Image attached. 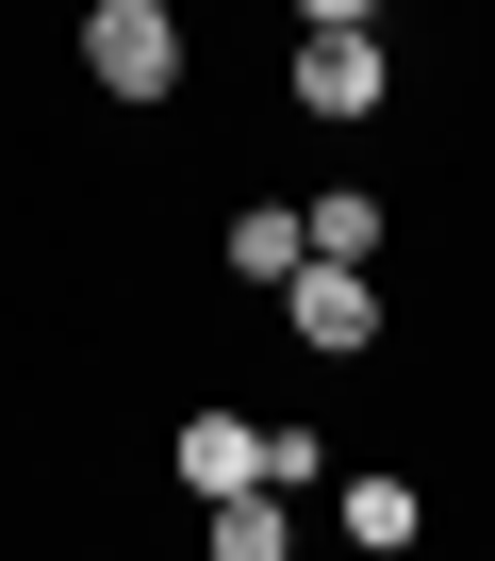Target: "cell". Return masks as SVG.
I'll return each instance as SVG.
<instances>
[{
    "label": "cell",
    "instance_id": "cell-1",
    "mask_svg": "<svg viewBox=\"0 0 495 561\" xmlns=\"http://www.w3.org/2000/svg\"><path fill=\"white\" fill-rule=\"evenodd\" d=\"M83 67H100V100H165L182 83V18H165V0H100V18H83Z\"/></svg>",
    "mask_w": 495,
    "mask_h": 561
},
{
    "label": "cell",
    "instance_id": "cell-2",
    "mask_svg": "<svg viewBox=\"0 0 495 561\" xmlns=\"http://www.w3.org/2000/svg\"><path fill=\"white\" fill-rule=\"evenodd\" d=\"M380 83H396V67H380V18L298 34V116H347V133H364V116H380Z\"/></svg>",
    "mask_w": 495,
    "mask_h": 561
},
{
    "label": "cell",
    "instance_id": "cell-3",
    "mask_svg": "<svg viewBox=\"0 0 495 561\" xmlns=\"http://www.w3.org/2000/svg\"><path fill=\"white\" fill-rule=\"evenodd\" d=\"M281 314H298V347H380V280H364L347 248H314V264L281 280Z\"/></svg>",
    "mask_w": 495,
    "mask_h": 561
},
{
    "label": "cell",
    "instance_id": "cell-4",
    "mask_svg": "<svg viewBox=\"0 0 495 561\" xmlns=\"http://www.w3.org/2000/svg\"><path fill=\"white\" fill-rule=\"evenodd\" d=\"M231 479H265V430L248 413H182V495H231Z\"/></svg>",
    "mask_w": 495,
    "mask_h": 561
},
{
    "label": "cell",
    "instance_id": "cell-5",
    "mask_svg": "<svg viewBox=\"0 0 495 561\" xmlns=\"http://www.w3.org/2000/svg\"><path fill=\"white\" fill-rule=\"evenodd\" d=\"M331 512H347V545H364V561H396V545L429 528V495H413V479H347Z\"/></svg>",
    "mask_w": 495,
    "mask_h": 561
},
{
    "label": "cell",
    "instance_id": "cell-6",
    "mask_svg": "<svg viewBox=\"0 0 495 561\" xmlns=\"http://www.w3.org/2000/svg\"><path fill=\"white\" fill-rule=\"evenodd\" d=\"M314 264V215H231V280H298Z\"/></svg>",
    "mask_w": 495,
    "mask_h": 561
},
{
    "label": "cell",
    "instance_id": "cell-7",
    "mask_svg": "<svg viewBox=\"0 0 495 561\" xmlns=\"http://www.w3.org/2000/svg\"><path fill=\"white\" fill-rule=\"evenodd\" d=\"M215 561H281V512H265V479H231V495H215Z\"/></svg>",
    "mask_w": 495,
    "mask_h": 561
},
{
    "label": "cell",
    "instance_id": "cell-8",
    "mask_svg": "<svg viewBox=\"0 0 495 561\" xmlns=\"http://www.w3.org/2000/svg\"><path fill=\"white\" fill-rule=\"evenodd\" d=\"M314 248H347V264H364V248H380V198H364V182H331V198H314Z\"/></svg>",
    "mask_w": 495,
    "mask_h": 561
},
{
    "label": "cell",
    "instance_id": "cell-9",
    "mask_svg": "<svg viewBox=\"0 0 495 561\" xmlns=\"http://www.w3.org/2000/svg\"><path fill=\"white\" fill-rule=\"evenodd\" d=\"M298 18H314V34H347V18H380V0H298Z\"/></svg>",
    "mask_w": 495,
    "mask_h": 561
}]
</instances>
